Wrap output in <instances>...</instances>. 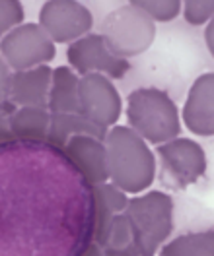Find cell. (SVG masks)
Returning <instances> with one entry per match:
<instances>
[{
  "mask_svg": "<svg viewBox=\"0 0 214 256\" xmlns=\"http://www.w3.org/2000/svg\"><path fill=\"white\" fill-rule=\"evenodd\" d=\"M111 184L127 194L146 190L156 176V160L146 142L129 126H113L105 140Z\"/></svg>",
  "mask_w": 214,
  "mask_h": 256,
  "instance_id": "6da1fadb",
  "label": "cell"
},
{
  "mask_svg": "<svg viewBox=\"0 0 214 256\" xmlns=\"http://www.w3.org/2000/svg\"><path fill=\"white\" fill-rule=\"evenodd\" d=\"M127 120L132 132L150 144H165L181 132L175 101L156 88H138L127 97Z\"/></svg>",
  "mask_w": 214,
  "mask_h": 256,
  "instance_id": "7a4b0ae2",
  "label": "cell"
},
{
  "mask_svg": "<svg viewBox=\"0 0 214 256\" xmlns=\"http://www.w3.org/2000/svg\"><path fill=\"white\" fill-rule=\"evenodd\" d=\"M125 218L140 256H156L173 229V200L160 190L129 198Z\"/></svg>",
  "mask_w": 214,
  "mask_h": 256,
  "instance_id": "3957f363",
  "label": "cell"
},
{
  "mask_svg": "<svg viewBox=\"0 0 214 256\" xmlns=\"http://www.w3.org/2000/svg\"><path fill=\"white\" fill-rule=\"evenodd\" d=\"M105 47L119 58H131L154 43L156 24L142 10L131 2L111 10L101 22V33Z\"/></svg>",
  "mask_w": 214,
  "mask_h": 256,
  "instance_id": "277c9868",
  "label": "cell"
},
{
  "mask_svg": "<svg viewBox=\"0 0 214 256\" xmlns=\"http://www.w3.org/2000/svg\"><path fill=\"white\" fill-rule=\"evenodd\" d=\"M55 54V43L39 24H22L0 39V56L16 72L49 64Z\"/></svg>",
  "mask_w": 214,
  "mask_h": 256,
  "instance_id": "5b68a950",
  "label": "cell"
},
{
  "mask_svg": "<svg viewBox=\"0 0 214 256\" xmlns=\"http://www.w3.org/2000/svg\"><path fill=\"white\" fill-rule=\"evenodd\" d=\"M162 161V182L169 188H185L206 171L202 148L189 138H175L156 148Z\"/></svg>",
  "mask_w": 214,
  "mask_h": 256,
  "instance_id": "8992f818",
  "label": "cell"
},
{
  "mask_svg": "<svg viewBox=\"0 0 214 256\" xmlns=\"http://www.w3.org/2000/svg\"><path fill=\"white\" fill-rule=\"evenodd\" d=\"M66 58L70 68L78 76L103 74L109 80H119L131 70L129 60L115 56L105 47L103 37L99 33H88L78 41L70 43V47L66 50Z\"/></svg>",
  "mask_w": 214,
  "mask_h": 256,
  "instance_id": "52a82bcc",
  "label": "cell"
},
{
  "mask_svg": "<svg viewBox=\"0 0 214 256\" xmlns=\"http://www.w3.org/2000/svg\"><path fill=\"white\" fill-rule=\"evenodd\" d=\"M39 26L53 43H74L88 35L94 18L90 10L74 0H49L41 6Z\"/></svg>",
  "mask_w": 214,
  "mask_h": 256,
  "instance_id": "ba28073f",
  "label": "cell"
},
{
  "mask_svg": "<svg viewBox=\"0 0 214 256\" xmlns=\"http://www.w3.org/2000/svg\"><path fill=\"white\" fill-rule=\"evenodd\" d=\"M78 99H80V114L105 130L115 124L123 111L119 92L111 80L105 78L103 74L80 76Z\"/></svg>",
  "mask_w": 214,
  "mask_h": 256,
  "instance_id": "9c48e42d",
  "label": "cell"
},
{
  "mask_svg": "<svg viewBox=\"0 0 214 256\" xmlns=\"http://www.w3.org/2000/svg\"><path fill=\"white\" fill-rule=\"evenodd\" d=\"M63 152L92 186L107 182V152L101 140L88 134L72 136L63 148Z\"/></svg>",
  "mask_w": 214,
  "mask_h": 256,
  "instance_id": "30bf717a",
  "label": "cell"
},
{
  "mask_svg": "<svg viewBox=\"0 0 214 256\" xmlns=\"http://www.w3.org/2000/svg\"><path fill=\"white\" fill-rule=\"evenodd\" d=\"M183 122L197 136L214 134V76L206 72L198 76L183 105Z\"/></svg>",
  "mask_w": 214,
  "mask_h": 256,
  "instance_id": "8fae6325",
  "label": "cell"
},
{
  "mask_svg": "<svg viewBox=\"0 0 214 256\" xmlns=\"http://www.w3.org/2000/svg\"><path fill=\"white\" fill-rule=\"evenodd\" d=\"M51 78H53V68H49L47 64L35 66L30 70L12 72L8 101H12L16 107L47 109Z\"/></svg>",
  "mask_w": 214,
  "mask_h": 256,
  "instance_id": "7c38bea8",
  "label": "cell"
},
{
  "mask_svg": "<svg viewBox=\"0 0 214 256\" xmlns=\"http://www.w3.org/2000/svg\"><path fill=\"white\" fill-rule=\"evenodd\" d=\"M78 74L70 66L53 68L47 111L51 114H80L78 99Z\"/></svg>",
  "mask_w": 214,
  "mask_h": 256,
  "instance_id": "4fadbf2b",
  "label": "cell"
},
{
  "mask_svg": "<svg viewBox=\"0 0 214 256\" xmlns=\"http://www.w3.org/2000/svg\"><path fill=\"white\" fill-rule=\"evenodd\" d=\"M92 200H94V242L101 246L111 220L117 214L125 212L129 198L125 192L119 190L115 184L103 182V184L94 186Z\"/></svg>",
  "mask_w": 214,
  "mask_h": 256,
  "instance_id": "5bb4252c",
  "label": "cell"
},
{
  "mask_svg": "<svg viewBox=\"0 0 214 256\" xmlns=\"http://www.w3.org/2000/svg\"><path fill=\"white\" fill-rule=\"evenodd\" d=\"M107 132L109 130L94 124L92 120H88L82 114H51L47 142L59 150H63L72 136L88 134V136H94V138L103 142Z\"/></svg>",
  "mask_w": 214,
  "mask_h": 256,
  "instance_id": "9a60e30c",
  "label": "cell"
},
{
  "mask_svg": "<svg viewBox=\"0 0 214 256\" xmlns=\"http://www.w3.org/2000/svg\"><path fill=\"white\" fill-rule=\"evenodd\" d=\"M51 112L41 107H18L10 118V130L14 140L43 142L49 134Z\"/></svg>",
  "mask_w": 214,
  "mask_h": 256,
  "instance_id": "2e32d148",
  "label": "cell"
},
{
  "mask_svg": "<svg viewBox=\"0 0 214 256\" xmlns=\"http://www.w3.org/2000/svg\"><path fill=\"white\" fill-rule=\"evenodd\" d=\"M99 248L103 256H140L134 246L131 227H129L125 214H117L111 220Z\"/></svg>",
  "mask_w": 214,
  "mask_h": 256,
  "instance_id": "e0dca14e",
  "label": "cell"
},
{
  "mask_svg": "<svg viewBox=\"0 0 214 256\" xmlns=\"http://www.w3.org/2000/svg\"><path fill=\"white\" fill-rule=\"evenodd\" d=\"M160 256H214L212 229L200 233H187L169 240L160 248Z\"/></svg>",
  "mask_w": 214,
  "mask_h": 256,
  "instance_id": "ac0fdd59",
  "label": "cell"
},
{
  "mask_svg": "<svg viewBox=\"0 0 214 256\" xmlns=\"http://www.w3.org/2000/svg\"><path fill=\"white\" fill-rule=\"evenodd\" d=\"M132 6L142 10L146 16L156 24V22H169L177 18L181 10V2L177 0H132Z\"/></svg>",
  "mask_w": 214,
  "mask_h": 256,
  "instance_id": "d6986e66",
  "label": "cell"
},
{
  "mask_svg": "<svg viewBox=\"0 0 214 256\" xmlns=\"http://www.w3.org/2000/svg\"><path fill=\"white\" fill-rule=\"evenodd\" d=\"M24 22V6L18 0H0V39Z\"/></svg>",
  "mask_w": 214,
  "mask_h": 256,
  "instance_id": "ffe728a7",
  "label": "cell"
},
{
  "mask_svg": "<svg viewBox=\"0 0 214 256\" xmlns=\"http://www.w3.org/2000/svg\"><path fill=\"white\" fill-rule=\"evenodd\" d=\"M181 6L183 16L187 20V24H191V26H202V24L210 22V18H212V0H187Z\"/></svg>",
  "mask_w": 214,
  "mask_h": 256,
  "instance_id": "44dd1931",
  "label": "cell"
},
{
  "mask_svg": "<svg viewBox=\"0 0 214 256\" xmlns=\"http://www.w3.org/2000/svg\"><path fill=\"white\" fill-rule=\"evenodd\" d=\"M16 109L18 107L12 101H2L0 103V148L16 142L14 136H12V130H10V118L16 112Z\"/></svg>",
  "mask_w": 214,
  "mask_h": 256,
  "instance_id": "7402d4cb",
  "label": "cell"
},
{
  "mask_svg": "<svg viewBox=\"0 0 214 256\" xmlns=\"http://www.w3.org/2000/svg\"><path fill=\"white\" fill-rule=\"evenodd\" d=\"M10 78H12L10 66L4 62V58L0 56V103H2V101H8V94H10Z\"/></svg>",
  "mask_w": 214,
  "mask_h": 256,
  "instance_id": "603a6c76",
  "label": "cell"
},
{
  "mask_svg": "<svg viewBox=\"0 0 214 256\" xmlns=\"http://www.w3.org/2000/svg\"><path fill=\"white\" fill-rule=\"evenodd\" d=\"M78 256H103V252H101V248H99L96 242H90V244L84 248L82 254H78Z\"/></svg>",
  "mask_w": 214,
  "mask_h": 256,
  "instance_id": "cb8c5ba5",
  "label": "cell"
},
{
  "mask_svg": "<svg viewBox=\"0 0 214 256\" xmlns=\"http://www.w3.org/2000/svg\"><path fill=\"white\" fill-rule=\"evenodd\" d=\"M204 41H206V47H208V50L212 52V22H208L206 24V30H204Z\"/></svg>",
  "mask_w": 214,
  "mask_h": 256,
  "instance_id": "d4e9b609",
  "label": "cell"
}]
</instances>
